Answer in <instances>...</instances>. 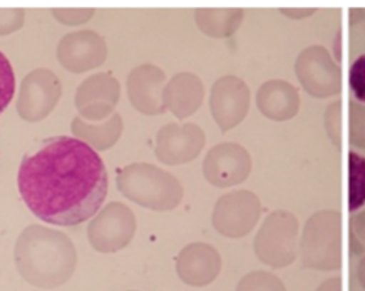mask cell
I'll return each mask as SVG.
<instances>
[{
  "label": "cell",
  "mask_w": 365,
  "mask_h": 291,
  "mask_svg": "<svg viewBox=\"0 0 365 291\" xmlns=\"http://www.w3.org/2000/svg\"><path fill=\"white\" fill-rule=\"evenodd\" d=\"M17 187L37 218L73 227L100 210L107 197L108 178L103 160L90 144L58 136L21 160Z\"/></svg>",
  "instance_id": "obj_1"
},
{
  "label": "cell",
  "mask_w": 365,
  "mask_h": 291,
  "mask_svg": "<svg viewBox=\"0 0 365 291\" xmlns=\"http://www.w3.org/2000/svg\"><path fill=\"white\" fill-rule=\"evenodd\" d=\"M14 264L29 284L38 288H56L73 275L77 252L64 233L43 225H29L16 241Z\"/></svg>",
  "instance_id": "obj_2"
},
{
  "label": "cell",
  "mask_w": 365,
  "mask_h": 291,
  "mask_svg": "<svg viewBox=\"0 0 365 291\" xmlns=\"http://www.w3.org/2000/svg\"><path fill=\"white\" fill-rule=\"evenodd\" d=\"M117 188L125 198L154 211L175 208L184 195L173 174L148 163L125 165L117 175Z\"/></svg>",
  "instance_id": "obj_3"
},
{
  "label": "cell",
  "mask_w": 365,
  "mask_h": 291,
  "mask_svg": "<svg viewBox=\"0 0 365 291\" xmlns=\"http://www.w3.org/2000/svg\"><path fill=\"white\" fill-rule=\"evenodd\" d=\"M299 254L307 268L334 271L341 267V214L336 210L314 213L305 223Z\"/></svg>",
  "instance_id": "obj_4"
},
{
  "label": "cell",
  "mask_w": 365,
  "mask_h": 291,
  "mask_svg": "<svg viewBox=\"0 0 365 291\" xmlns=\"http://www.w3.org/2000/svg\"><path fill=\"white\" fill-rule=\"evenodd\" d=\"M298 218L285 210L269 213L255 238L254 252L268 267L284 268L297 258Z\"/></svg>",
  "instance_id": "obj_5"
},
{
  "label": "cell",
  "mask_w": 365,
  "mask_h": 291,
  "mask_svg": "<svg viewBox=\"0 0 365 291\" xmlns=\"http://www.w3.org/2000/svg\"><path fill=\"white\" fill-rule=\"evenodd\" d=\"M297 78L305 93L315 98H327L341 91V70L324 46L304 48L294 66Z\"/></svg>",
  "instance_id": "obj_6"
},
{
  "label": "cell",
  "mask_w": 365,
  "mask_h": 291,
  "mask_svg": "<svg viewBox=\"0 0 365 291\" xmlns=\"http://www.w3.org/2000/svg\"><path fill=\"white\" fill-rule=\"evenodd\" d=\"M135 215L120 201L108 203L87 227L91 247L100 252H115L130 244L135 233Z\"/></svg>",
  "instance_id": "obj_7"
},
{
  "label": "cell",
  "mask_w": 365,
  "mask_h": 291,
  "mask_svg": "<svg viewBox=\"0 0 365 291\" xmlns=\"http://www.w3.org/2000/svg\"><path fill=\"white\" fill-rule=\"evenodd\" d=\"M259 214V198L248 190H237L217 200L212 211V225L224 237L241 238L251 233Z\"/></svg>",
  "instance_id": "obj_8"
},
{
  "label": "cell",
  "mask_w": 365,
  "mask_h": 291,
  "mask_svg": "<svg viewBox=\"0 0 365 291\" xmlns=\"http://www.w3.org/2000/svg\"><path fill=\"white\" fill-rule=\"evenodd\" d=\"M61 97V83L48 68H36L21 81L17 97V113L29 123L46 118Z\"/></svg>",
  "instance_id": "obj_9"
},
{
  "label": "cell",
  "mask_w": 365,
  "mask_h": 291,
  "mask_svg": "<svg viewBox=\"0 0 365 291\" xmlns=\"http://www.w3.org/2000/svg\"><path fill=\"white\" fill-rule=\"evenodd\" d=\"M252 161L248 151L237 143H220L205 155L202 173L205 180L220 188L232 187L245 181Z\"/></svg>",
  "instance_id": "obj_10"
},
{
  "label": "cell",
  "mask_w": 365,
  "mask_h": 291,
  "mask_svg": "<svg viewBox=\"0 0 365 291\" xmlns=\"http://www.w3.org/2000/svg\"><path fill=\"white\" fill-rule=\"evenodd\" d=\"M250 108V88L244 80L228 74L220 77L210 91V110L222 133L238 126Z\"/></svg>",
  "instance_id": "obj_11"
},
{
  "label": "cell",
  "mask_w": 365,
  "mask_h": 291,
  "mask_svg": "<svg viewBox=\"0 0 365 291\" xmlns=\"http://www.w3.org/2000/svg\"><path fill=\"white\" fill-rule=\"evenodd\" d=\"M205 146L204 131L194 123H170L155 136V157L167 165L184 164L195 160Z\"/></svg>",
  "instance_id": "obj_12"
},
{
  "label": "cell",
  "mask_w": 365,
  "mask_h": 291,
  "mask_svg": "<svg viewBox=\"0 0 365 291\" xmlns=\"http://www.w3.org/2000/svg\"><path fill=\"white\" fill-rule=\"evenodd\" d=\"M120 100V84L108 73H97L87 77L77 88L76 108L86 121H104L114 114Z\"/></svg>",
  "instance_id": "obj_13"
},
{
  "label": "cell",
  "mask_w": 365,
  "mask_h": 291,
  "mask_svg": "<svg viewBox=\"0 0 365 291\" xmlns=\"http://www.w3.org/2000/svg\"><path fill=\"white\" fill-rule=\"evenodd\" d=\"M60 64L71 73H84L101 66L107 58L106 40L93 30L66 34L57 46Z\"/></svg>",
  "instance_id": "obj_14"
},
{
  "label": "cell",
  "mask_w": 365,
  "mask_h": 291,
  "mask_svg": "<svg viewBox=\"0 0 365 291\" xmlns=\"http://www.w3.org/2000/svg\"><path fill=\"white\" fill-rule=\"evenodd\" d=\"M165 87L164 71L154 64L134 67L127 77V94L135 110L147 116L163 114V91Z\"/></svg>",
  "instance_id": "obj_15"
},
{
  "label": "cell",
  "mask_w": 365,
  "mask_h": 291,
  "mask_svg": "<svg viewBox=\"0 0 365 291\" xmlns=\"http://www.w3.org/2000/svg\"><path fill=\"white\" fill-rule=\"evenodd\" d=\"M175 270L184 284L204 287L218 277L221 271V257L220 252L207 242H191L180 251Z\"/></svg>",
  "instance_id": "obj_16"
},
{
  "label": "cell",
  "mask_w": 365,
  "mask_h": 291,
  "mask_svg": "<svg viewBox=\"0 0 365 291\" xmlns=\"http://www.w3.org/2000/svg\"><path fill=\"white\" fill-rule=\"evenodd\" d=\"M204 98V86L194 73L182 71L171 77L163 91V103L177 118L182 120L194 114Z\"/></svg>",
  "instance_id": "obj_17"
},
{
  "label": "cell",
  "mask_w": 365,
  "mask_h": 291,
  "mask_svg": "<svg viewBox=\"0 0 365 291\" xmlns=\"http://www.w3.org/2000/svg\"><path fill=\"white\" fill-rule=\"evenodd\" d=\"M257 107L262 116L274 121H287L298 114V90L285 80H268L257 91Z\"/></svg>",
  "instance_id": "obj_18"
},
{
  "label": "cell",
  "mask_w": 365,
  "mask_h": 291,
  "mask_svg": "<svg viewBox=\"0 0 365 291\" xmlns=\"http://www.w3.org/2000/svg\"><path fill=\"white\" fill-rule=\"evenodd\" d=\"M71 133L97 151H104L111 148L121 137L123 120L118 113H114L101 123H90L76 116L71 121Z\"/></svg>",
  "instance_id": "obj_19"
},
{
  "label": "cell",
  "mask_w": 365,
  "mask_h": 291,
  "mask_svg": "<svg viewBox=\"0 0 365 291\" xmlns=\"http://www.w3.org/2000/svg\"><path fill=\"white\" fill-rule=\"evenodd\" d=\"M194 19L198 29L215 39L232 36L242 23V9H197Z\"/></svg>",
  "instance_id": "obj_20"
},
{
  "label": "cell",
  "mask_w": 365,
  "mask_h": 291,
  "mask_svg": "<svg viewBox=\"0 0 365 291\" xmlns=\"http://www.w3.org/2000/svg\"><path fill=\"white\" fill-rule=\"evenodd\" d=\"M349 193L348 208L349 211L358 210L365 204V157L358 153L349 151Z\"/></svg>",
  "instance_id": "obj_21"
},
{
  "label": "cell",
  "mask_w": 365,
  "mask_h": 291,
  "mask_svg": "<svg viewBox=\"0 0 365 291\" xmlns=\"http://www.w3.org/2000/svg\"><path fill=\"white\" fill-rule=\"evenodd\" d=\"M235 291H287L284 282L268 271H251L237 284Z\"/></svg>",
  "instance_id": "obj_22"
},
{
  "label": "cell",
  "mask_w": 365,
  "mask_h": 291,
  "mask_svg": "<svg viewBox=\"0 0 365 291\" xmlns=\"http://www.w3.org/2000/svg\"><path fill=\"white\" fill-rule=\"evenodd\" d=\"M348 138L351 146L365 150V104L349 101V124Z\"/></svg>",
  "instance_id": "obj_23"
},
{
  "label": "cell",
  "mask_w": 365,
  "mask_h": 291,
  "mask_svg": "<svg viewBox=\"0 0 365 291\" xmlns=\"http://www.w3.org/2000/svg\"><path fill=\"white\" fill-rule=\"evenodd\" d=\"M14 71L9 58L0 51V114L10 104L14 94Z\"/></svg>",
  "instance_id": "obj_24"
},
{
  "label": "cell",
  "mask_w": 365,
  "mask_h": 291,
  "mask_svg": "<svg viewBox=\"0 0 365 291\" xmlns=\"http://www.w3.org/2000/svg\"><path fill=\"white\" fill-rule=\"evenodd\" d=\"M349 87L359 101L365 103V54L359 56L349 68Z\"/></svg>",
  "instance_id": "obj_25"
},
{
  "label": "cell",
  "mask_w": 365,
  "mask_h": 291,
  "mask_svg": "<svg viewBox=\"0 0 365 291\" xmlns=\"http://www.w3.org/2000/svg\"><path fill=\"white\" fill-rule=\"evenodd\" d=\"M54 19L66 26H80L94 16V9H53Z\"/></svg>",
  "instance_id": "obj_26"
},
{
  "label": "cell",
  "mask_w": 365,
  "mask_h": 291,
  "mask_svg": "<svg viewBox=\"0 0 365 291\" xmlns=\"http://www.w3.org/2000/svg\"><path fill=\"white\" fill-rule=\"evenodd\" d=\"M23 23H24V10L0 9V36H7L20 30Z\"/></svg>",
  "instance_id": "obj_27"
},
{
  "label": "cell",
  "mask_w": 365,
  "mask_h": 291,
  "mask_svg": "<svg viewBox=\"0 0 365 291\" xmlns=\"http://www.w3.org/2000/svg\"><path fill=\"white\" fill-rule=\"evenodd\" d=\"M341 103L334 101L327 107L325 111V128L331 141L338 147L339 146V136H341Z\"/></svg>",
  "instance_id": "obj_28"
},
{
  "label": "cell",
  "mask_w": 365,
  "mask_h": 291,
  "mask_svg": "<svg viewBox=\"0 0 365 291\" xmlns=\"http://www.w3.org/2000/svg\"><path fill=\"white\" fill-rule=\"evenodd\" d=\"M351 224H352V230H354L355 235H356L362 242H365V210L361 211V213H356V214L352 217Z\"/></svg>",
  "instance_id": "obj_29"
},
{
  "label": "cell",
  "mask_w": 365,
  "mask_h": 291,
  "mask_svg": "<svg viewBox=\"0 0 365 291\" xmlns=\"http://www.w3.org/2000/svg\"><path fill=\"white\" fill-rule=\"evenodd\" d=\"M279 13L292 19V20H302L315 13V9H279Z\"/></svg>",
  "instance_id": "obj_30"
},
{
  "label": "cell",
  "mask_w": 365,
  "mask_h": 291,
  "mask_svg": "<svg viewBox=\"0 0 365 291\" xmlns=\"http://www.w3.org/2000/svg\"><path fill=\"white\" fill-rule=\"evenodd\" d=\"M317 291H341V278L336 277H331L328 280H325L318 288Z\"/></svg>",
  "instance_id": "obj_31"
},
{
  "label": "cell",
  "mask_w": 365,
  "mask_h": 291,
  "mask_svg": "<svg viewBox=\"0 0 365 291\" xmlns=\"http://www.w3.org/2000/svg\"><path fill=\"white\" fill-rule=\"evenodd\" d=\"M356 278L361 284V287L365 290V255L359 260L358 267H356Z\"/></svg>",
  "instance_id": "obj_32"
},
{
  "label": "cell",
  "mask_w": 365,
  "mask_h": 291,
  "mask_svg": "<svg viewBox=\"0 0 365 291\" xmlns=\"http://www.w3.org/2000/svg\"><path fill=\"white\" fill-rule=\"evenodd\" d=\"M349 16H351V24H356L358 21L365 20V10H362V9L349 10Z\"/></svg>",
  "instance_id": "obj_33"
},
{
  "label": "cell",
  "mask_w": 365,
  "mask_h": 291,
  "mask_svg": "<svg viewBox=\"0 0 365 291\" xmlns=\"http://www.w3.org/2000/svg\"><path fill=\"white\" fill-rule=\"evenodd\" d=\"M364 21H365V20H364Z\"/></svg>",
  "instance_id": "obj_34"
}]
</instances>
